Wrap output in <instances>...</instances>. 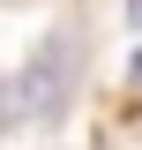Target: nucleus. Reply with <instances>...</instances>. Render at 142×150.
Listing matches in <instances>:
<instances>
[{
  "label": "nucleus",
  "mask_w": 142,
  "mask_h": 150,
  "mask_svg": "<svg viewBox=\"0 0 142 150\" xmlns=\"http://www.w3.org/2000/svg\"><path fill=\"white\" fill-rule=\"evenodd\" d=\"M127 15H135V30H142V0H127Z\"/></svg>",
  "instance_id": "f257e3e1"
}]
</instances>
